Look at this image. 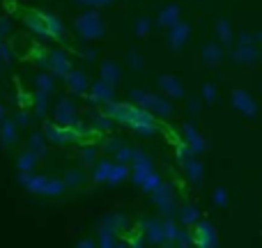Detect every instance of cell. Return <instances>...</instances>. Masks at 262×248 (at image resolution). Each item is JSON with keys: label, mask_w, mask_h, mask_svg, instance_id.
I'll return each mask as SVG.
<instances>
[{"label": "cell", "mask_w": 262, "mask_h": 248, "mask_svg": "<svg viewBox=\"0 0 262 248\" xmlns=\"http://www.w3.org/2000/svg\"><path fill=\"white\" fill-rule=\"evenodd\" d=\"M51 64H53L55 69H67V64H64V58L60 53H53L51 55Z\"/></svg>", "instance_id": "277c9868"}, {"label": "cell", "mask_w": 262, "mask_h": 248, "mask_svg": "<svg viewBox=\"0 0 262 248\" xmlns=\"http://www.w3.org/2000/svg\"><path fill=\"white\" fill-rule=\"evenodd\" d=\"M18 179H21L23 186H28L30 191L41 193V195H55L62 191V184L58 179H49V177H32L30 172H21Z\"/></svg>", "instance_id": "6da1fadb"}, {"label": "cell", "mask_w": 262, "mask_h": 248, "mask_svg": "<svg viewBox=\"0 0 262 248\" xmlns=\"http://www.w3.org/2000/svg\"><path fill=\"white\" fill-rule=\"evenodd\" d=\"M0 58H3V60H9V55H7V49H5V46H0Z\"/></svg>", "instance_id": "8992f818"}, {"label": "cell", "mask_w": 262, "mask_h": 248, "mask_svg": "<svg viewBox=\"0 0 262 248\" xmlns=\"http://www.w3.org/2000/svg\"><path fill=\"white\" fill-rule=\"evenodd\" d=\"M0 136H3V143L5 145H12L14 140H16V122H12V120H3Z\"/></svg>", "instance_id": "7a4b0ae2"}, {"label": "cell", "mask_w": 262, "mask_h": 248, "mask_svg": "<svg viewBox=\"0 0 262 248\" xmlns=\"http://www.w3.org/2000/svg\"><path fill=\"white\" fill-rule=\"evenodd\" d=\"M37 83H39V87L46 92V87H49V78H46V76H39V81H37Z\"/></svg>", "instance_id": "5b68a950"}, {"label": "cell", "mask_w": 262, "mask_h": 248, "mask_svg": "<svg viewBox=\"0 0 262 248\" xmlns=\"http://www.w3.org/2000/svg\"><path fill=\"white\" fill-rule=\"evenodd\" d=\"M5 120V110H3V106H0V122Z\"/></svg>", "instance_id": "52a82bcc"}, {"label": "cell", "mask_w": 262, "mask_h": 248, "mask_svg": "<svg viewBox=\"0 0 262 248\" xmlns=\"http://www.w3.org/2000/svg\"><path fill=\"white\" fill-rule=\"evenodd\" d=\"M35 161H37V156L30 152V149H28V152H23L21 156H18L16 168H18L21 172H30V170H32V166H35Z\"/></svg>", "instance_id": "3957f363"}]
</instances>
